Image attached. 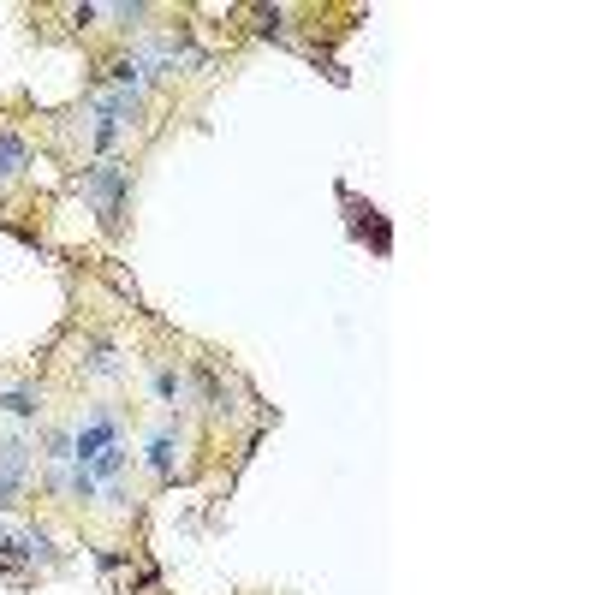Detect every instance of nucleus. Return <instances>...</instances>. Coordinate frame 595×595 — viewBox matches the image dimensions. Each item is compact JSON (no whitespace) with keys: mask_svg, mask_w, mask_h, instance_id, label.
Instances as JSON below:
<instances>
[{"mask_svg":"<svg viewBox=\"0 0 595 595\" xmlns=\"http://www.w3.org/2000/svg\"><path fill=\"white\" fill-rule=\"evenodd\" d=\"M72 459L96 476V482H108V488L125 476V459H131V453H125V429H119V417L108 405H90V411L78 417V429H72Z\"/></svg>","mask_w":595,"mask_h":595,"instance_id":"1","label":"nucleus"},{"mask_svg":"<svg viewBox=\"0 0 595 595\" xmlns=\"http://www.w3.org/2000/svg\"><path fill=\"white\" fill-rule=\"evenodd\" d=\"M125 185H131V173L119 167V161H90L84 167V197L96 203V215L108 221V227H119V209H125Z\"/></svg>","mask_w":595,"mask_h":595,"instance_id":"2","label":"nucleus"},{"mask_svg":"<svg viewBox=\"0 0 595 595\" xmlns=\"http://www.w3.org/2000/svg\"><path fill=\"white\" fill-rule=\"evenodd\" d=\"M24 471H30V447H24V435L0 441V506H12V494H18Z\"/></svg>","mask_w":595,"mask_h":595,"instance_id":"3","label":"nucleus"},{"mask_svg":"<svg viewBox=\"0 0 595 595\" xmlns=\"http://www.w3.org/2000/svg\"><path fill=\"white\" fill-rule=\"evenodd\" d=\"M24 167H30V149H24L12 131H0V185H6V179H18Z\"/></svg>","mask_w":595,"mask_h":595,"instance_id":"4","label":"nucleus"},{"mask_svg":"<svg viewBox=\"0 0 595 595\" xmlns=\"http://www.w3.org/2000/svg\"><path fill=\"white\" fill-rule=\"evenodd\" d=\"M155 399H161V405H185V399H191V381H185L179 369H155Z\"/></svg>","mask_w":595,"mask_h":595,"instance_id":"5","label":"nucleus"},{"mask_svg":"<svg viewBox=\"0 0 595 595\" xmlns=\"http://www.w3.org/2000/svg\"><path fill=\"white\" fill-rule=\"evenodd\" d=\"M149 465L161 476H173V465H179V441H173V429H161L155 441H149Z\"/></svg>","mask_w":595,"mask_h":595,"instance_id":"6","label":"nucleus"},{"mask_svg":"<svg viewBox=\"0 0 595 595\" xmlns=\"http://www.w3.org/2000/svg\"><path fill=\"white\" fill-rule=\"evenodd\" d=\"M90 375H102V381H114V375H119V352H114V346H96V352H90Z\"/></svg>","mask_w":595,"mask_h":595,"instance_id":"7","label":"nucleus"},{"mask_svg":"<svg viewBox=\"0 0 595 595\" xmlns=\"http://www.w3.org/2000/svg\"><path fill=\"white\" fill-rule=\"evenodd\" d=\"M0 405H6V411H18V417H30V411H36V393H6Z\"/></svg>","mask_w":595,"mask_h":595,"instance_id":"8","label":"nucleus"}]
</instances>
